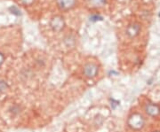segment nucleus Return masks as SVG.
Returning <instances> with one entry per match:
<instances>
[{
  "mask_svg": "<svg viewBox=\"0 0 160 132\" xmlns=\"http://www.w3.org/2000/svg\"><path fill=\"white\" fill-rule=\"evenodd\" d=\"M8 88V84L6 81L0 80V92H4Z\"/></svg>",
  "mask_w": 160,
  "mask_h": 132,
  "instance_id": "1a4fd4ad",
  "label": "nucleus"
},
{
  "mask_svg": "<svg viewBox=\"0 0 160 132\" xmlns=\"http://www.w3.org/2000/svg\"><path fill=\"white\" fill-rule=\"evenodd\" d=\"M159 17H160V13H159Z\"/></svg>",
  "mask_w": 160,
  "mask_h": 132,
  "instance_id": "4468645a",
  "label": "nucleus"
},
{
  "mask_svg": "<svg viewBox=\"0 0 160 132\" xmlns=\"http://www.w3.org/2000/svg\"><path fill=\"white\" fill-rule=\"evenodd\" d=\"M128 125L132 130H140L144 125V119L141 115L134 114L131 115L128 119Z\"/></svg>",
  "mask_w": 160,
  "mask_h": 132,
  "instance_id": "f257e3e1",
  "label": "nucleus"
},
{
  "mask_svg": "<svg viewBox=\"0 0 160 132\" xmlns=\"http://www.w3.org/2000/svg\"><path fill=\"white\" fill-rule=\"evenodd\" d=\"M64 25H65L64 20L61 16H55L50 21V26L54 31H61L64 28Z\"/></svg>",
  "mask_w": 160,
  "mask_h": 132,
  "instance_id": "7ed1b4c3",
  "label": "nucleus"
},
{
  "mask_svg": "<svg viewBox=\"0 0 160 132\" xmlns=\"http://www.w3.org/2000/svg\"><path fill=\"white\" fill-rule=\"evenodd\" d=\"M77 0H56L58 6L62 10H69L76 5Z\"/></svg>",
  "mask_w": 160,
  "mask_h": 132,
  "instance_id": "20e7f679",
  "label": "nucleus"
},
{
  "mask_svg": "<svg viewBox=\"0 0 160 132\" xmlns=\"http://www.w3.org/2000/svg\"><path fill=\"white\" fill-rule=\"evenodd\" d=\"M4 61H5V55L2 52H0V66L4 63Z\"/></svg>",
  "mask_w": 160,
  "mask_h": 132,
  "instance_id": "ddd939ff",
  "label": "nucleus"
},
{
  "mask_svg": "<svg viewBox=\"0 0 160 132\" xmlns=\"http://www.w3.org/2000/svg\"><path fill=\"white\" fill-rule=\"evenodd\" d=\"M110 101H111V104H110L111 108H113V109H115V108L119 105V102H118V101H116L115 99H110Z\"/></svg>",
  "mask_w": 160,
  "mask_h": 132,
  "instance_id": "9b49d317",
  "label": "nucleus"
},
{
  "mask_svg": "<svg viewBox=\"0 0 160 132\" xmlns=\"http://www.w3.org/2000/svg\"><path fill=\"white\" fill-rule=\"evenodd\" d=\"M98 72H99V68L96 64L87 63L84 67V74L89 79H92V78L96 77Z\"/></svg>",
  "mask_w": 160,
  "mask_h": 132,
  "instance_id": "f03ea898",
  "label": "nucleus"
},
{
  "mask_svg": "<svg viewBox=\"0 0 160 132\" xmlns=\"http://www.w3.org/2000/svg\"><path fill=\"white\" fill-rule=\"evenodd\" d=\"M20 1H21L22 4L25 5V6H30V5H32L34 3L35 0H20Z\"/></svg>",
  "mask_w": 160,
  "mask_h": 132,
  "instance_id": "9d476101",
  "label": "nucleus"
},
{
  "mask_svg": "<svg viewBox=\"0 0 160 132\" xmlns=\"http://www.w3.org/2000/svg\"><path fill=\"white\" fill-rule=\"evenodd\" d=\"M89 2H90L92 6L100 7V6H102L103 5H105L106 0H89Z\"/></svg>",
  "mask_w": 160,
  "mask_h": 132,
  "instance_id": "0eeeda50",
  "label": "nucleus"
},
{
  "mask_svg": "<svg viewBox=\"0 0 160 132\" xmlns=\"http://www.w3.org/2000/svg\"><path fill=\"white\" fill-rule=\"evenodd\" d=\"M90 20L91 21H99V20H102V18L100 17L99 15H93V16H92V17H90Z\"/></svg>",
  "mask_w": 160,
  "mask_h": 132,
  "instance_id": "f8f14e48",
  "label": "nucleus"
},
{
  "mask_svg": "<svg viewBox=\"0 0 160 132\" xmlns=\"http://www.w3.org/2000/svg\"><path fill=\"white\" fill-rule=\"evenodd\" d=\"M146 112L150 116H156L160 113V107L156 104H149L146 106Z\"/></svg>",
  "mask_w": 160,
  "mask_h": 132,
  "instance_id": "39448f33",
  "label": "nucleus"
},
{
  "mask_svg": "<svg viewBox=\"0 0 160 132\" xmlns=\"http://www.w3.org/2000/svg\"><path fill=\"white\" fill-rule=\"evenodd\" d=\"M9 11L11 12V13L14 14V15H16V16L21 15V11L18 9L16 6H11V7L9 8Z\"/></svg>",
  "mask_w": 160,
  "mask_h": 132,
  "instance_id": "6e6552de",
  "label": "nucleus"
},
{
  "mask_svg": "<svg viewBox=\"0 0 160 132\" xmlns=\"http://www.w3.org/2000/svg\"><path fill=\"white\" fill-rule=\"evenodd\" d=\"M139 31H140V26L137 25V24L130 25V26L127 28V30H126L127 35H130L131 37H133V36H135L136 35H138Z\"/></svg>",
  "mask_w": 160,
  "mask_h": 132,
  "instance_id": "423d86ee",
  "label": "nucleus"
}]
</instances>
